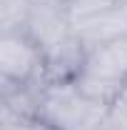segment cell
Returning a JSON list of instances; mask_svg holds the SVG:
<instances>
[{
	"label": "cell",
	"instance_id": "obj_1",
	"mask_svg": "<svg viewBox=\"0 0 127 130\" xmlns=\"http://www.w3.org/2000/svg\"><path fill=\"white\" fill-rule=\"evenodd\" d=\"M107 105L92 103L75 88V83L43 85L37 120L55 130H97L105 128Z\"/></svg>",
	"mask_w": 127,
	"mask_h": 130
},
{
	"label": "cell",
	"instance_id": "obj_2",
	"mask_svg": "<svg viewBox=\"0 0 127 130\" xmlns=\"http://www.w3.org/2000/svg\"><path fill=\"white\" fill-rule=\"evenodd\" d=\"M45 50L25 30L0 32V80L17 85H43Z\"/></svg>",
	"mask_w": 127,
	"mask_h": 130
},
{
	"label": "cell",
	"instance_id": "obj_3",
	"mask_svg": "<svg viewBox=\"0 0 127 130\" xmlns=\"http://www.w3.org/2000/svg\"><path fill=\"white\" fill-rule=\"evenodd\" d=\"M23 30L43 50L57 45L62 38H67L72 32V18H70L67 3H60V0H32Z\"/></svg>",
	"mask_w": 127,
	"mask_h": 130
},
{
	"label": "cell",
	"instance_id": "obj_4",
	"mask_svg": "<svg viewBox=\"0 0 127 130\" xmlns=\"http://www.w3.org/2000/svg\"><path fill=\"white\" fill-rule=\"evenodd\" d=\"M87 48L80 40L75 30L62 38L57 45L45 50L43 60V85H57V83H75L85 70Z\"/></svg>",
	"mask_w": 127,
	"mask_h": 130
},
{
	"label": "cell",
	"instance_id": "obj_5",
	"mask_svg": "<svg viewBox=\"0 0 127 130\" xmlns=\"http://www.w3.org/2000/svg\"><path fill=\"white\" fill-rule=\"evenodd\" d=\"M72 30L85 43V48H95L102 43L125 38L127 35V5H117V8L105 10L100 15L77 20V23H72Z\"/></svg>",
	"mask_w": 127,
	"mask_h": 130
},
{
	"label": "cell",
	"instance_id": "obj_6",
	"mask_svg": "<svg viewBox=\"0 0 127 130\" xmlns=\"http://www.w3.org/2000/svg\"><path fill=\"white\" fill-rule=\"evenodd\" d=\"M85 73L127 83V38H117L110 43L87 48Z\"/></svg>",
	"mask_w": 127,
	"mask_h": 130
},
{
	"label": "cell",
	"instance_id": "obj_7",
	"mask_svg": "<svg viewBox=\"0 0 127 130\" xmlns=\"http://www.w3.org/2000/svg\"><path fill=\"white\" fill-rule=\"evenodd\" d=\"M125 83L120 80H110V78H100V75H92V73H85L75 80V88H77L82 95L92 103H102V105H110L112 100L117 98V93L122 90Z\"/></svg>",
	"mask_w": 127,
	"mask_h": 130
},
{
	"label": "cell",
	"instance_id": "obj_8",
	"mask_svg": "<svg viewBox=\"0 0 127 130\" xmlns=\"http://www.w3.org/2000/svg\"><path fill=\"white\" fill-rule=\"evenodd\" d=\"M32 0H0V32L23 30Z\"/></svg>",
	"mask_w": 127,
	"mask_h": 130
},
{
	"label": "cell",
	"instance_id": "obj_9",
	"mask_svg": "<svg viewBox=\"0 0 127 130\" xmlns=\"http://www.w3.org/2000/svg\"><path fill=\"white\" fill-rule=\"evenodd\" d=\"M117 5H120V0H67L72 23L85 20V18H92V15H100V13L112 10Z\"/></svg>",
	"mask_w": 127,
	"mask_h": 130
},
{
	"label": "cell",
	"instance_id": "obj_10",
	"mask_svg": "<svg viewBox=\"0 0 127 130\" xmlns=\"http://www.w3.org/2000/svg\"><path fill=\"white\" fill-rule=\"evenodd\" d=\"M105 128L107 130H127V83L117 98L107 105V118H105Z\"/></svg>",
	"mask_w": 127,
	"mask_h": 130
},
{
	"label": "cell",
	"instance_id": "obj_11",
	"mask_svg": "<svg viewBox=\"0 0 127 130\" xmlns=\"http://www.w3.org/2000/svg\"><path fill=\"white\" fill-rule=\"evenodd\" d=\"M0 130H32V123H10V125H0Z\"/></svg>",
	"mask_w": 127,
	"mask_h": 130
},
{
	"label": "cell",
	"instance_id": "obj_12",
	"mask_svg": "<svg viewBox=\"0 0 127 130\" xmlns=\"http://www.w3.org/2000/svg\"><path fill=\"white\" fill-rule=\"evenodd\" d=\"M97 130H107V128H97Z\"/></svg>",
	"mask_w": 127,
	"mask_h": 130
},
{
	"label": "cell",
	"instance_id": "obj_13",
	"mask_svg": "<svg viewBox=\"0 0 127 130\" xmlns=\"http://www.w3.org/2000/svg\"><path fill=\"white\" fill-rule=\"evenodd\" d=\"M125 38H127V35H125Z\"/></svg>",
	"mask_w": 127,
	"mask_h": 130
}]
</instances>
